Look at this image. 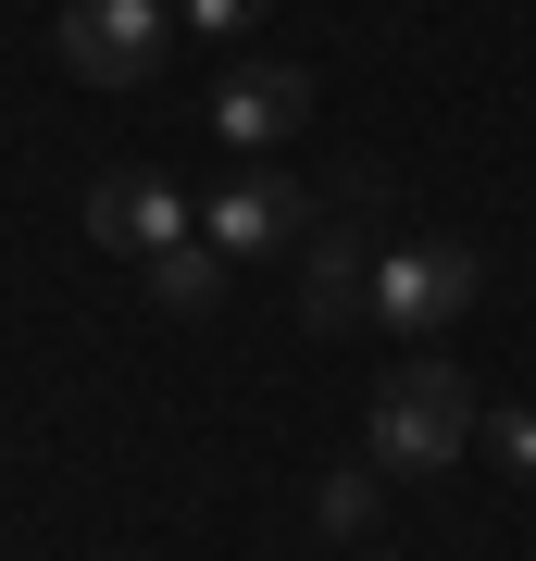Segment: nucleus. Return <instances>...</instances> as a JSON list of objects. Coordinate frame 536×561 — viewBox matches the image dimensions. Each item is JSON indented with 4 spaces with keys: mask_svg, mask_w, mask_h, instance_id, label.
<instances>
[{
    "mask_svg": "<svg viewBox=\"0 0 536 561\" xmlns=\"http://www.w3.org/2000/svg\"><path fill=\"white\" fill-rule=\"evenodd\" d=\"M475 449V375L461 362H399L375 387V461L387 474H449Z\"/></svg>",
    "mask_w": 536,
    "mask_h": 561,
    "instance_id": "1",
    "label": "nucleus"
},
{
    "mask_svg": "<svg viewBox=\"0 0 536 561\" xmlns=\"http://www.w3.org/2000/svg\"><path fill=\"white\" fill-rule=\"evenodd\" d=\"M487 300V250L475 238H399L375 250V324H399V337H437V324H461Z\"/></svg>",
    "mask_w": 536,
    "mask_h": 561,
    "instance_id": "2",
    "label": "nucleus"
},
{
    "mask_svg": "<svg viewBox=\"0 0 536 561\" xmlns=\"http://www.w3.org/2000/svg\"><path fill=\"white\" fill-rule=\"evenodd\" d=\"M175 50V0H62V62L88 88H150Z\"/></svg>",
    "mask_w": 536,
    "mask_h": 561,
    "instance_id": "3",
    "label": "nucleus"
},
{
    "mask_svg": "<svg viewBox=\"0 0 536 561\" xmlns=\"http://www.w3.org/2000/svg\"><path fill=\"white\" fill-rule=\"evenodd\" d=\"M199 238H213L225 262H275V250L312 238V201H299L287 175H238V187H213V201H199Z\"/></svg>",
    "mask_w": 536,
    "mask_h": 561,
    "instance_id": "4",
    "label": "nucleus"
},
{
    "mask_svg": "<svg viewBox=\"0 0 536 561\" xmlns=\"http://www.w3.org/2000/svg\"><path fill=\"white\" fill-rule=\"evenodd\" d=\"M299 125H312V76H299V62H238V76L213 88V138L225 150H275Z\"/></svg>",
    "mask_w": 536,
    "mask_h": 561,
    "instance_id": "5",
    "label": "nucleus"
},
{
    "mask_svg": "<svg viewBox=\"0 0 536 561\" xmlns=\"http://www.w3.org/2000/svg\"><path fill=\"white\" fill-rule=\"evenodd\" d=\"M88 238H100V250L162 262V250L187 238V187H162L150 162H125V175H100V187H88Z\"/></svg>",
    "mask_w": 536,
    "mask_h": 561,
    "instance_id": "6",
    "label": "nucleus"
},
{
    "mask_svg": "<svg viewBox=\"0 0 536 561\" xmlns=\"http://www.w3.org/2000/svg\"><path fill=\"white\" fill-rule=\"evenodd\" d=\"M362 312H375V250H362L350 225H312V238H299V324H312V337H350Z\"/></svg>",
    "mask_w": 536,
    "mask_h": 561,
    "instance_id": "7",
    "label": "nucleus"
},
{
    "mask_svg": "<svg viewBox=\"0 0 536 561\" xmlns=\"http://www.w3.org/2000/svg\"><path fill=\"white\" fill-rule=\"evenodd\" d=\"M225 275H238V262H225L213 238H175V250L150 262V300H162V312H213V300H225Z\"/></svg>",
    "mask_w": 536,
    "mask_h": 561,
    "instance_id": "8",
    "label": "nucleus"
},
{
    "mask_svg": "<svg viewBox=\"0 0 536 561\" xmlns=\"http://www.w3.org/2000/svg\"><path fill=\"white\" fill-rule=\"evenodd\" d=\"M324 537H362V524H375V474H324Z\"/></svg>",
    "mask_w": 536,
    "mask_h": 561,
    "instance_id": "9",
    "label": "nucleus"
},
{
    "mask_svg": "<svg viewBox=\"0 0 536 561\" xmlns=\"http://www.w3.org/2000/svg\"><path fill=\"white\" fill-rule=\"evenodd\" d=\"M175 25H199V38H238V25H262V0H175Z\"/></svg>",
    "mask_w": 536,
    "mask_h": 561,
    "instance_id": "10",
    "label": "nucleus"
},
{
    "mask_svg": "<svg viewBox=\"0 0 536 561\" xmlns=\"http://www.w3.org/2000/svg\"><path fill=\"white\" fill-rule=\"evenodd\" d=\"M487 449H499V474H536V412H499Z\"/></svg>",
    "mask_w": 536,
    "mask_h": 561,
    "instance_id": "11",
    "label": "nucleus"
}]
</instances>
